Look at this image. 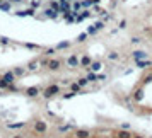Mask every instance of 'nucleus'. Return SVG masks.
<instances>
[{
  "instance_id": "20e7f679",
  "label": "nucleus",
  "mask_w": 152,
  "mask_h": 138,
  "mask_svg": "<svg viewBox=\"0 0 152 138\" xmlns=\"http://www.w3.org/2000/svg\"><path fill=\"white\" fill-rule=\"evenodd\" d=\"M34 130H36L38 133H46V125H44V121H36Z\"/></svg>"
},
{
  "instance_id": "f257e3e1",
  "label": "nucleus",
  "mask_w": 152,
  "mask_h": 138,
  "mask_svg": "<svg viewBox=\"0 0 152 138\" xmlns=\"http://www.w3.org/2000/svg\"><path fill=\"white\" fill-rule=\"evenodd\" d=\"M98 2L99 0H0V7H3L5 10H10L12 7H22L19 10V14L22 15H36L39 12L46 17H58L62 14L67 20H74V17L82 20L79 10L87 17L89 12L86 9Z\"/></svg>"
},
{
  "instance_id": "f03ea898",
  "label": "nucleus",
  "mask_w": 152,
  "mask_h": 138,
  "mask_svg": "<svg viewBox=\"0 0 152 138\" xmlns=\"http://www.w3.org/2000/svg\"><path fill=\"white\" fill-rule=\"evenodd\" d=\"M142 31H144V38H135L133 43H144V41H145L152 48V12L147 15V20H145V24L142 26Z\"/></svg>"
},
{
  "instance_id": "423d86ee",
  "label": "nucleus",
  "mask_w": 152,
  "mask_h": 138,
  "mask_svg": "<svg viewBox=\"0 0 152 138\" xmlns=\"http://www.w3.org/2000/svg\"><path fill=\"white\" fill-rule=\"evenodd\" d=\"M132 138H144V137H140V135H133Z\"/></svg>"
},
{
  "instance_id": "39448f33",
  "label": "nucleus",
  "mask_w": 152,
  "mask_h": 138,
  "mask_svg": "<svg viewBox=\"0 0 152 138\" xmlns=\"http://www.w3.org/2000/svg\"><path fill=\"white\" fill-rule=\"evenodd\" d=\"M75 138H91V133L87 130H77L75 131Z\"/></svg>"
},
{
  "instance_id": "7ed1b4c3",
  "label": "nucleus",
  "mask_w": 152,
  "mask_h": 138,
  "mask_svg": "<svg viewBox=\"0 0 152 138\" xmlns=\"http://www.w3.org/2000/svg\"><path fill=\"white\" fill-rule=\"evenodd\" d=\"M133 137V133H130V131H127V130H118L116 133H115V138H132Z\"/></svg>"
},
{
  "instance_id": "0eeeda50",
  "label": "nucleus",
  "mask_w": 152,
  "mask_h": 138,
  "mask_svg": "<svg viewBox=\"0 0 152 138\" xmlns=\"http://www.w3.org/2000/svg\"><path fill=\"white\" fill-rule=\"evenodd\" d=\"M12 138H22V137L21 135H15V137H12Z\"/></svg>"
}]
</instances>
